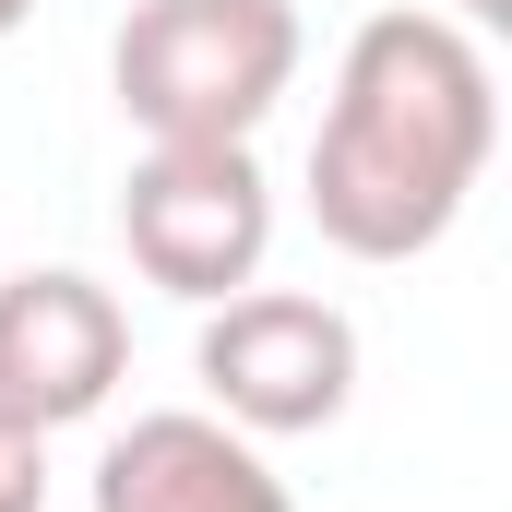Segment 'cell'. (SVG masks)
Wrapping results in <instances>:
<instances>
[{"mask_svg":"<svg viewBox=\"0 0 512 512\" xmlns=\"http://www.w3.org/2000/svg\"><path fill=\"white\" fill-rule=\"evenodd\" d=\"M501 155V72L453 12L393 0L346 36L310 131V227L346 262H417L453 239Z\"/></svg>","mask_w":512,"mask_h":512,"instance_id":"1","label":"cell"},{"mask_svg":"<svg viewBox=\"0 0 512 512\" xmlns=\"http://www.w3.org/2000/svg\"><path fill=\"white\" fill-rule=\"evenodd\" d=\"M298 0H131L108 84L143 143H251L298 84Z\"/></svg>","mask_w":512,"mask_h":512,"instance_id":"2","label":"cell"},{"mask_svg":"<svg viewBox=\"0 0 512 512\" xmlns=\"http://www.w3.org/2000/svg\"><path fill=\"white\" fill-rule=\"evenodd\" d=\"M120 239L131 274L215 310L262 286V251H274V179H262L251 143H143V167L120 179Z\"/></svg>","mask_w":512,"mask_h":512,"instance_id":"3","label":"cell"},{"mask_svg":"<svg viewBox=\"0 0 512 512\" xmlns=\"http://www.w3.org/2000/svg\"><path fill=\"white\" fill-rule=\"evenodd\" d=\"M191 370L215 393L227 429L251 441H298V429H334L346 393H358V322L310 286H239L203 310V346Z\"/></svg>","mask_w":512,"mask_h":512,"instance_id":"4","label":"cell"},{"mask_svg":"<svg viewBox=\"0 0 512 512\" xmlns=\"http://www.w3.org/2000/svg\"><path fill=\"white\" fill-rule=\"evenodd\" d=\"M120 370H131V310L96 274H72V262L0 274V417L72 429L120 393Z\"/></svg>","mask_w":512,"mask_h":512,"instance_id":"5","label":"cell"},{"mask_svg":"<svg viewBox=\"0 0 512 512\" xmlns=\"http://www.w3.org/2000/svg\"><path fill=\"white\" fill-rule=\"evenodd\" d=\"M96 512H298L251 429L215 405H155L96 453Z\"/></svg>","mask_w":512,"mask_h":512,"instance_id":"6","label":"cell"},{"mask_svg":"<svg viewBox=\"0 0 512 512\" xmlns=\"http://www.w3.org/2000/svg\"><path fill=\"white\" fill-rule=\"evenodd\" d=\"M0 512H48V429L0 417Z\"/></svg>","mask_w":512,"mask_h":512,"instance_id":"7","label":"cell"},{"mask_svg":"<svg viewBox=\"0 0 512 512\" xmlns=\"http://www.w3.org/2000/svg\"><path fill=\"white\" fill-rule=\"evenodd\" d=\"M453 24H465V36H501V24H512V0H453Z\"/></svg>","mask_w":512,"mask_h":512,"instance_id":"8","label":"cell"},{"mask_svg":"<svg viewBox=\"0 0 512 512\" xmlns=\"http://www.w3.org/2000/svg\"><path fill=\"white\" fill-rule=\"evenodd\" d=\"M24 12H36V0H0V36H12V24H24Z\"/></svg>","mask_w":512,"mask_h":512,"instance_id":"9","label":"cell"}]
</instances>
